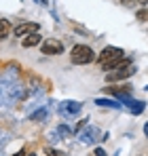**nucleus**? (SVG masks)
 Here are the masks:
<instances>
[{
  "label": "nucleus",
  "mask_w": 148,
  "mask_h": 156,
  "mask_svg": "<svg viewBox=\"0 0 148 156\" xmlns=\"http://www.w3.org/2000/svg\"><path fill=\"white\" fill-rule=\"evenodd\" d=\"M95 105L108 108V110H123V104L119 99H114V97H99V99H95Z\"/></svg>",
  "instance_id": "nucleus-11"
},
{
  "label": "nucleus",
  "mask_w": 148,
  "mask_h": 156,
  "mask_svg": "<svg viewBox=\"0 0 148 156\" xmlns=\"http://www.w3.org/2000/svg\"><path fill=\"white\" fill-rule=\"evenodd\" d=\"M133 61L131 57H119V59H112V61H106V63H99L102 72H112V70H121V68H129Z\"/></svg>",
  "instance_id": "nucleus-8"
},
{
  "label": "nucleus",
  "mask_w": 148,
  "mask_h": 156,
  "mask_svg": "<svg viewBox=\"0 0 148 156\" xmlns=\"http://www.w3.org/2000/svg\"><path fill=\"white\" fill-rule=\"evenodd\" d=\"M40 53H43V55H49V57L61 55V53H64V42L57 40V38H45V40L40 42Z\"/></svg>",
  "instance_id": "nucleus-4"
},
{
  "label": "nucleus",
  "mask_w": 148,
  "mask_h": 156,
  "mask_svg": "<svg viewBox=\"0 0 148 156\" xmlns=\"http://www.w3.org/2000/svg\"><path fill=\"white\" fill-rule=\"evenodd\" d=\"M98 59V53L93 51L89 44H74L70 49V61L74 66H89Z\"/></svg>",
  "instance_id": "nucleus-1"
},
{
  "label": "nucleus",
  "mask_w": 148,
  "mask_h": 156,
  "mask_svg": "<svg viewBox=\"0 0 148 156\" xmlns=\"http://www.w3.org/2000/svg\"><path fill=\"white\" fill-rule=\"evenodd\" d=\"M93 154H95V156H108L104 148H95V152H93Z\"/></svg>",
  "instance_id": "nucleus-20"
},
{
  "label": "nucleus",
  "mask_w": 148,
  "mask_h": 156,
  "mask_svg": "<svg viewBox=\"0 0 148 156\" xmlns=\"http://www.w3.org/2000/svg\"><path fill=\"white\" fill-rule=\"evenodd\" d=\"M36 32H40V23L38 21H21V23L13 26L15 38H25L30 34H36Z\"/></svg>",
  "instance_id": "nucleus-5"
},
{
  "label": "nucleus",
  "mask_w": 148,
  "mask_h": 156,
  "mask_svg": "<svg viewBox=\"0 0 148 156\" xmlns=\"http://www.w3.org/2000/svg\"><path fill=\"white\" fill-rule=\"evenodd\" d=\"M13 34V23L9 19H0V42H4Z\"/></svg>",
  "instance_id": "nucleus-13"
},
{
  "label": "nucleus",
  "mask_w": 148,
  "mask_h": 156,
  "mask_svg": "<svg viewBox=\"0 0 148 156\" xmlns=\"http://www.w3.org/2000/svg\"><path fill=\"white\" fill-rule=\"evenodd\" d=\"M102 91H104V95H110V97H114V99L121 101L123 97H131L133 87L129 82H121V84H106Z\"/></svg>",
  "instance_id": "nucleus-3"
},
{
  "label": "nucleus",
  "mask_w": 148,
  "mask_h": 156,
  "mask_svg": "<svg viewBox=\"0 0 148 156\" xmlns=\"http://www.w3.org/2000/svg\"><path fill=\"white\" fill-rule=\"evenodd\" d=\"M45 154H47V156H61L59 152H57V150H53V148H49V146L45 148Z\"/></svg>",
  "instance_id": "nucleus-18"
},
{
  "label": "nucleus",
  "mask_w": 148,
  "mask_h": 156,
  "mask_svg": "<svg viewBox=\"0 0 148 156\" xmlns=\"http://www.w3.org/2000/svg\"><path fill=\"white\" fill-rule=\"evenodd\" d=\"M138 2H144V0H138Z\"/></svg>",
  "instance_id": "nucleus-26"
},
{
  "label": "nucleus",
  "mask_w": 148,
  "mask_h": 156,
  "mask_svg": "<svg viewBox=\"0 0 148 156\" xmlns=\"http://www.w3.org/2000/svg\"><path fill=\"white\" fill-rule=\"evenodd\" d=\"M144 4H148V0H144Z\"/></svg>",
  "instance_id": "nucleus-25"
},
{
  "label": "nucleus",
  "mask_w": 148,
  "mask_h": 156,
  "mask_svg": "<svg viewBox=\"0 0 148 156\" xmlns=\"http://www.w3.org/2000/svg\"><path fill=\"white\" fill-rule=\"evenodd\" d=\"M138 70H135V66L131 63L129 68H121V70H112V72H106V84H121V82H125L127 78H131L133 74H135Z\"/></svg>",
  "instance_id": "nucleus-2"
},
{
  "label": "nucleus",
  "mask_w": 148,
  "mask_h": 156,
  "mask_svg": "<svg viewBox=\"0 0 148 156\" xmlns=\"http://www.w3.org/2000/svg\"><path fill=\"white\" fill-rule=\"evenodd\" d=\"M70 26H72V30H74V32H78V34H83V36H89V34H91V32H89L87 27H83L80 23H76V21H72Z\"/></svg>",
  "instance_id": "nucleus-15"
},
{
  "label": "nucleus",
  "mask_w": 148,
  "mask_h": 156,
  "mask_svg": "<svg viewBox=\"0 0 148 156\" xmlns=\"http://www.w3.org/2000/svg\"><path fill=\"white\" fill-rule=\"evenodd\" d=\"M135 19L142 21V23H146L148 21V9H138L135 11Z\"/></svg>",
  "instance_id": "nucleus-14"
},
{
  "label": "nucleus",
  "mask_w": 148,
  "mask_h": 156,
  "mask_svg": "<svg viewBox=\"0 0 148 156\" xmlns=\"http://www.w3.org/2000/svg\"><path fill=\"white\" fill-rule=\"evenodd\" d=\"M36 4H40V6H49V0H34Z\"/></svg>",
  "instance_id": "nucleus-21"
},
{
  "label": "nucleus",
  "mask_w": 148,
  "mask_h": 156,
  "mask_svg": "<svg viewBox=\"0 0 148 156\" xmlns=\"http://www.w3.org/2000/svg\"><path fill=\"white\" fill-rule=\"evenodd\" d=\"M57 133H59V135H64V137H72V135H74V131L68 129L66 125H59V127H57Z\"/></svg>",
  "instance_id": "nucleus-16"
},
{
  "label": "nucleus",
  "mask_w": 148,
  "mask_h": 156,
  "mask_svg": "<svg viewBox=\"0 0 148 156\" xmlns=\"http://www.w3.org/2000/svg\"><path fill=\"white\" fill-rule=\"evenodd\" d=\"M25 154H28V152H25L24 148H21V150H19V152H15V154H13V156H25Z\"/></svg>",
  "instance_id": "nucleus-22"
},
{
  "label": "nucleus",
  "mask_w": 148,
  "mask_h": 156,
  "mask_svg": "<svg viewBox=\"0 0 148 156\" xmlns=\"http://www.w3.org/2000/svg\"><path fill=\"white\" fill-rule=\"evenodd\" d=\"M119 57H125V51L121 47H112V44H108V47H104L102 51L98 53V63H106V61H112V59H119Z\"/></svg>",
  "instance_id": "nucleus-7"
},
{
  "label": "nucleus",
  "mask_w": 148,
  "mask_h": 156,
  "mask_svg": "<svg viewBox=\"0 0 148 156\" xmlns=\"http://www.w3.org/2000/svg\"><path fill=\"white\" fill-rule=\"evenodd\" d=\"M144 137H146V139H148V122H146V125H144Z\"/></svg>",
  "instance_id": "nucleus-23"
},
{
  "label": "nucleus",
  "mask_w": 148,
  "mask_h": 156,
  "mask_svg": "<svg viewBox=\"0 0 148 156\" xmlns=\"http://www.w3.org/2000/svg\"><path fill=\"white\" fill-rule=\"evenodd\" d=\"M80 110H83V104L80 101H72V99H66V101H61L57 105V112L64 118H74L76 114H80Z\"/></svg>",
  "instance_id": "nucleus-6"
},
{
  "label": "nucleus",
  "mask_w": 148,
  "mask_h": 156,
  "mask_svg": "<svg viewBox=\"0 0 148 156\" xmlns=\"http://www.w3.org/2000/svg\"><path fill=\"white\" fill-rule=\"evenodd\" d=\"M102 135H104V133H102L98 127L87 125V127H85V131H83L78 137H80V141H83V144H93V141H98V137H102Z\"/></svg>",
  "instance_id": "nucleus-10"
},
{
  "label": "nucleus",
  "mask_w": 148,
  "mask_h": 156,
  "mask_svg": "<svg viewBox=\"0 0 148 156\" xmlns=\"http://www.w3.org/2000/svg\"><path fill=\"white\" fill-rule=\"evenodd\" d=\"M40 42H43V36H40V32H36V34H30V36L21 38V47H24V49L40 47Z\"/></svg>",
  "instance_id": "nucleus-12"
},
{
  "label": "nucleus",
  "mask_w": 148,
  "mask_h": 156,
  "mask_svg": "<svg viewBox=\"0 0 148 156\" xmlns=\"http://www.w3.org/2000/svg\"><path fill=\"white\" fill-rule=\"evenodd\" d=\"M121 104H123L125 110H129L131 114H142L144 110H146V101H140V99H131V97H123L121 99Z\"/></svg>",
  "instance_id": "nucleus-9"
},
{
  "label": "nucleus",
  "mask_w": 148,
  "mask_h": 156,
  "mask_svg": "<svg viewBox=\"0 0 148 156\" xmlns=\"http://www.w3.org/2000/svg\"><path fill=\"white\" fill-rule=\"evenodd\" d=\"M25 156H36V154H34V152H30V154H25Z\"/></svg>",
  "instance_id": "nucleus-24"
},
{
  "label": "nucleus",
  "mask_w": 148,
  "mask_h": 156,
  "mask_svg": "<svg viewBox=\"0 0 148 156\" xmlns=\"http://www.w3.org/2000/svg\"><path fill=\"white\" fill-rule=\"evenodd\" d=\"M121 4L123 6H135V4H140L138 0H121Z\"/></svg>",
  "instance_id": "nucleus-19"
},
{
  "label": "nucleus",
  "mask_w": 148,
  "mask_h": 156,
  "mask_svg": "<svg viewBox=\"0 0 148 156\" xmlns=\"http://www.w3.org/2000/svg\"><path fill=\"white\" fill-rule=\"evenodd\" d=\"M30 118H32V120H45V118H47V110H38V112L32 114Z\"/></svg>",
  "instance_id": "nucleus-17"
}]
</instances>
